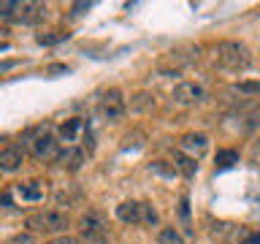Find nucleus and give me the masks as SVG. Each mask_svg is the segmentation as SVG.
I'll return each instance as SVG.
<instances>
[{
  "label": "nucleus",
  "instance_id": "10",
  "mask_svg": "<svg viewBox=\"0 0 260 244\" xmlns=\"http://www.w3.org/2000/svg\"><path fill=\"white\" fill-rule=\"evenodd\" d=\"M206 146H209V138L203 133H184L182 141H179V152L190 155V158L195 160V158H201V155L206 152Z\"/></svg>",
  "mask_w": 260,
  "mask_h": 244
},
{
  "label": "nucleus",
  "instance_id": "3",
  "mask_svg": "<svg viewBox=\"0 0 260 244\" xmlns=\"http://www.w3.org/2000/svg\"><path fill=\"white\" fill-rule=\"evenodd\" d=\"M27 146L32 152V158L38 160H57L60 155V138H57L54 125H41L27 133Z\"/></svg>",
  "mask_w": 260,
  "mask_h": 244
},
{
  "label": "nucleus",
  "instance_id": "13",
  "mask_svg": "<svg viewBox=\"0 0 260 244\" xmlns=\"http://www.w3.org/2000/svg\"><path fill=\"white\" fill-rule=\"evenodd\" d=\"M171 166H174L184 179H192L195 171H198V163H195L190 155H184V152H179V149H174V155H171Z\"/></svg>",
  "mask_w": 260,
  "mask_h": 244
},
{
  "label": "nucleus",
  "instance_id": "7",
  "mask_svg": "<svg viewBox=\"0 0 260 244\" xmlns=\"http://www.w3.org/2000/svg\"><path fill=\"white\" fill-rule=\"evenodd\" d=\"M171 98H174V103H179V106L201 103L203 101V87L195 84V81H179L174 87V93H171Z\"/></svg>",
  "mask_w": 260,
  "mask_h": 244
},
{
  "label": "nucleus",
  "instance_id": "28",
  "mask_svg": "<svg viewBox=\"0 0 260 244\" xmlns=\"http://www.w3.org/2000/svg\"><path fill=\"white\" fill-rule=\"evenodd\" d=\"M241 244H260V233H257V231H255V233H247Z\"/></svg>",
  "mask_w": 260,
  "mask_h": 244
},
{
  "label": "nucleus",
  "instance_id": "2",
  "mask_svg": "<svg viewBox=\"0 0 260 244\" xmlns=\"http://www.w3.org/2000/svg\"><path fill=\"white\" fill-rule=\"evenodd\" d=\"M217 63H219V68H225L231 73H241L252 65V52L241 41H222L217 46Z\"/></svg>",
  "mask_w": 260,
  "mask_h": 244
},
{
  "label": "nucleus",
  "instance_id": "27",
  "mask_svg": "<svg viewBox=\"0 0 260 244\" xmlns=\"http://www.w3.org/2000/svg\"><path fill=\"white\" fill-rule=\"evenodd\" d=\"M22 60H6V63H0V73H6V71H11V68H16Z\"/></svg>",
  "mask_w": 260,
  "mask_h": 244
},
{
  "label": "nucleus",
  "instance_id": "25",
  "mask_svg": "<svg viewBox=\"0 0 260 244\" xmlns=\"http://www.w3.org/2000/svg\"><path fill=\"white\" fill-rule=\"evenodd\" d=\"M8 244H38V241H36V236H32V233H16Z\"/></svg>",
  "mask_w": 260,
  "mask_h": 244
},
{
  "label": "nucleus",
  "instance_id": "11",
  "mask_svg": "<svg viewBox=\"0 0 260 244\" xmlns=\"http://www.w3.org/2000/svg\"><path fill=\"white\" fill-rule=\"evenodd\" d=\"M57 160L65 166V171H71V174H76V171L84 166L87 155L84 149H79V146H68V149H60V155H57Z\"/></svg>",
  "mask_w": 260,
  "mask_h": 244
},
{
  "label": "nucleus",
  "instance_id": "9",
  "mask_svg": "<svg viewBox=\"0 0 260 244\" xmlns=\"http://www.w3.org/2000/svg\"><path fill=\"white\" fill-rule=\"evenodd\" d=\"M117 217L125 225H144V201H122L117 206Z\"/></svg>",
  "mask_w": 260,
  "mask_h": 244
},
{
  "label": "nucleus",
  "instance_id": "20",
  "mask_svg": "<svg viewBox=\"0 0 260 244\" xmlns=\"http://www.w3.org/2000/svg\"><path fill=\"white\" fill-rule=\"evenodd\" d=\"M157 209L152 206V203H146L144 201V225H157Z\"/></svg>",
  "mask_w": 260,
  "mask_h": 244
},
{
  "label": "nucleus",
  "instance_id": "21",
  "mask_svg": "<svg viewBox=\"0 0 260 244\" xmlns=\"http://www.w3.org/2000/svg\"><path fill=\"white\" fill-rule=\"evenodd\" d=\"M160 244H182V239L174 228H166V231H160Z\"/></svg>",
  "mask_w": 260,
  "mask_h": 244
},
{
  "label": "nucleus",
  "instance_id": "12",
  "mask_svg": "<svg viewBox=\"0 0 260 244\" xmlns=\"http://www.w3.org/2000/svg\"><path fill=\"white\" fill-rule=\"evenodd\" d=\"M22 163H24V152L19 146H6V149H0V171L14 174L16 168H22Z\"/></svg>",
  "mask_w": 260,
  "mask_h": 244
},
{
  "label": "nucleus",
  "instance_id": "1",
  "mask_svg": "<svg viewBox=\"0 0 260 244\" xmlns=\"http://www.w3.org/2000/svg\"><path fill=\"white\" fill-rule=\"evenodd\" d=\"M79 233L81 244H111V225L109 217L98 209H89L79 217Z\"/></svg>",
  "mask_w": 260,
  "mask_h": 244
},
{
  "label": "nucleus",
  "instance_id": "8",
  "mask_svg": "<svg viewBox=\"0 0 260 244\" xmlns=\"http://www.w3.org/2000/svg\"><path fill=\"white\" fill-rule=\"evenodd\" d=\"M49 16L46 3H19L16 8V24H41Z\"/></svg>",
  "mask_w": 260,
  "mask_h": 244
},
{
  "label": "nucleus",
  "instance_id": "24",
  "mask_svg": "<svg viewBox=\"0 0 260 244\" xmlns=\"http://www.w3.org/2000/svg\"><path fill=\"white\" fill-rule=\"evenodd\" d=\"M236 89H239V93L255 95V93H260V81H257V84H255V81H239V84H236Z\"/></svg>",
  "mask_w": 260,
  "mask_h": 244
},
{
  "label": "nucleus",
  "instance_id": "23",
  "mask_svg": "<svg viewBox=\"0 0 260 244\" xmlns=\"http://www.w3.org/2000/svg\"><path fill=\"white\" fill-rule=\"evenodd\" d=\"M62 38H68V33H60V30H54V36H38V44H57V41H62Z\"/></svg>",
  "mask_w": 260,
  "mask_h": 244
},
{
  "label": "nucleus",
  "instance_id": "29",
  "mask_svg": "<svg viewBox=\"0 0 260 244\" xmlns=\"http://www.w3.org/2000/svg\"><path fill=\"white\" fill-rule=\"evenodd\" d=\"M49 73H68V65H52Z\"/></svg>",
  "mask_w": 260,
  "mask_h": 244
},
{
  "label": "nucleus",
  "instance_id": "14",
  "mask_svg": "<svg viewBox=\"0 0 260 244\" xmlns=\"http://www.w3.org/2000/svg\"><path fill=\"white\" fill-rule=\"evenodd\" d=\"M84 130V122H81L79 117H73V119H65V125L60 128V133H57V138H60V144L62 141H68V144H73L76 141V136Z\"/></svg>",
  "mask_w": 260,
  "mask_h": 244
},
{
  "label": "nucleus",
  "instance_id": "16",
  "mask_svg": "<svg viewBox=\"0 0 260 244\" xmlns=\"http://www.w3.org/2000/svg\"><path fill=\"white\" fill-rule=\"evenodd\" d=\"M16 193H19L22 201H44V187H41V182H24L16 187Z\"/></svg>",
  "mask_w": 260,
  "mask_h": 244
},
{
  "label": "nucleus",
  "instance_id": "22",
  "mask_svg": "<svg viewBox=\"0 0 260 244\" xmlns=\"http://www.w3.org/2000/svg\"><path fill=\"white\" fill-rule=\"evenodd\" d=\"M152 171H154V174H162V176H176V168L174 166H166V163H162V160H157V163H152V166H149Z\"/></svg>",
  "mask_w": 260,
  "mask_h": 244
},
{
  "label": "nucleus",
  "instance_id": "19",
  "mask_svg": "<svg viewBox=\"0 0 260 244\" xmlns=\"http://www.w3.org/2000/svg\"><path fill=\"white\" fill-rule=\"evenodd\" d=\"M179 217H182V223H184V231L192 233V223H190V198H187V195H182V198H179Z\"/></svg>",
  "mask_w": 260,
  "mask_h": 244
},
{
  "label": "nucleus",
  "instance_id": "17",
  "mask_svg": "<svg viewBox=\"0 0 260 244\" xmlns=\"http://www.w3.org/2000/svg\"><path fill=\"white\" fill-rule=\"evenodd\" d=\"M214 163H217V171H225V168H231V166L239 163V152H236V149H219Z\"/></svg>",
  "mask_w": 260,
  "mask_h": 244
},
{
  "label": "nucleus",
  "instance_id": "18",
  "mask_svg": "<svg viewBox=\"0 0 260 244\" xmlns=\"http://www.w3.org/2000/svg\"><path fill=\"white\" fill-rule=\"evenodd\" d=\"M16 8H19V0H6V3H0V22H14Z\"/></svg>",
  "mask_w": 260,
  "mask_h": 244
},
{
  "label": "nucleus",
  "instance_id": "4",
  "mask_svg": "<svg viewBox=\"0 0 260 244\" xmlns=\"http://www.w3.org/2000/svg\"><path fill=\"white\" fill-rule=\"evenodd\" d=\"M71 225V217L65 211H57V209H44V211H36L24 220V228H30V233H54V236H65Z\"/></svg>",
  "mask_w": 260,
  "mask_h": 244
},
{
  "label": "nucleus",
  "instance_id": "26",
  "mask_svg": "<svg viewBox=\"0 0 260 244\" xmlns=\"http://www.w3.org/2000/svg\"><path fill=\"white\" fill-rule=\"evenodd\" d=\"M46 244H81L76 236H54L52 241H46Z\"/></svg>",
  "mask_w": 260,
  "mask_h": 244
},
{
  "label": "nucleus",
  "instance_id": "5",
  "mask_svg": "<svg viewBox=\"0 0 260 244\" xmlns=\"http://www.w3.org/2000/svg\"><path fill=\"white\" fill-rule=\"evenodd\" d=\"M125 111H127V101H125V95H122V89H117V87L109 89V93H103L101 101H98V114L109 122L122 119Z\"/></svg>",
  "mask_w": 260,
  "mask_h": 244
},
{
  "label": "nucleus",
  "instance_id": "6",
  "mask_svg": "<svg viewBox=\"0 0 260 244\" xmlns=\"http://www.w3.org/2000/svg\"><path fill=\"white\" fill-rule=\"evenodd\" d=\"M195 60H198V46H184V49H174V52H168L166 57H162L160 63V73H166V76H171V73H176L187 68V65H192Z\"/></svg>",
  "mask_w": 260,
  "mask_h": 244
},
{
  "label": "nucleus",
  "instance_id": "15",
  "mask_svg": "<svg viewBox=\"0 0 260 244\" xmlns=\"http://www.w3.org/2000/svg\"><path fill=\"white\" fill-rule=\"evenodd\" d=\"M127 109L136 111V114L152 111V109H154V95H152V93H138V95H133V98H130V103H127Z\"/></svg>",
  "mask_w": 260,
  "mask_h": 244
}]
</instances>
